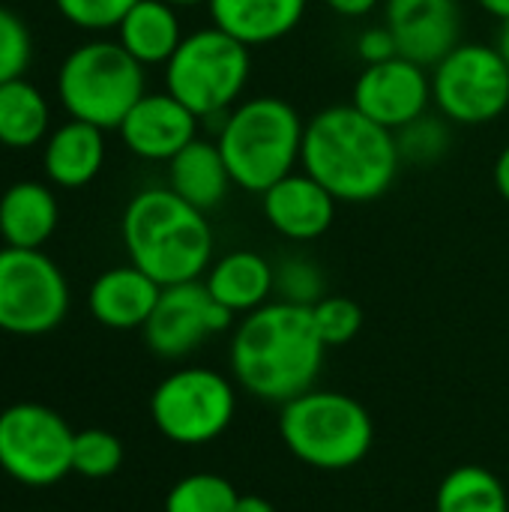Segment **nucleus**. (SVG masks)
I'll list each match as a JSON object with an SVG mask.
<instances>
[{
    "instance_id": "obj_1",
    "label": "nucleus",
    "mask_w": 509,
    "mask_h": 512,
    "mask_svg": "<svg viewBox=\"0 0 509 512\" xmlns=\"http://www.w3.org/2000/svg\"><path fill=\"white\" fill-rule=\"evenodd\" d=\"M324 354L312 306L270 300L234 327L228 363L249 396L282 408L315 387Z\"/></svg>"
},
{
    "instance_id": "obj_2",
    "label": "nucleus",
    "mask_w": 509,
    "mask_h": 512,
    "mask_svg": "<svg viewBox=\"0 0 509 512\" xmlns=\"http://www.w3.org/2000/svg\"><path fill=\"white\" fill-rule=\"evenodd\" d=\"M300 168L339 204H369L393 189L402 156L396 132L348 102L321 108L306 120Z\"/></svg>"
},
{
    "instance_id": "obj_3",
    "label": "nucleus",
    "mask_w": 509,
    "mask_h": 512,
    "mask_svg": "<svg viewBox=\"0 0 509 512\" xmlns=\"http://www.w3.org/2000/svg\"><path fill=\"white\" fill-rule=\"evenodd\" d=\"M120 237L129 264L162 288L198 282L213 264V228L207 213L183 201L171 186H150L129 198Z\"/></svg>"
},
{
    "instance_id": "obj_4",
    "label": "nucleus",
    "mask_w": 509,
    "mask_h": 512,
    "mask_svg": "<svg viewBox=\"0 0 509 512\" xmlns=\"http://www.w3.org/2000/svg\"><path fill=\"white\" fill-rule=\"evenodd\" d=\"M306 120L282 96H249L237 102L216 132L219 153L234 186L264 195L276 180L300 168Z\"/></svg>"
},
{
    "instance_id": "obj_5",
    "label": "nucleus",
    "mask_w": 509,
    "mask_h": 512,
    "mask_svg": "<svg viewBox=\"0 0 509 512\" xmlns=\"http://www.w3.org/2000/svg\"><path fill=\"white\" fill-rule=\"evenodd\" d=\"M279 435L297 462L318 471H348L369 456L375 426L354 396L312 387L282 405Z\"/></svg>"
},
{
    "instance_id": "obj_6",
    "label": "nucleus",
    "mask_w": 509,
    "mask_h": 512,
    "mask_svg": "<svg viewBox=\"0 0 509 512\" xmlns=\"http://www.w3.org/2000/svg\"><path fill=\"white\" fill-rule=\"evenodd\" d=\"M144 93V66L117 39L72 48L57 72V96L66 114L99 129H117Z\"/></svg>"
},
{
    "instance_id": "obj_7",
    "label": "nucleus",
    "mask_w": 509,
    "mask_h": 512,
    "mask_svg": "<svg viewBox=\"0 0 509 512\" xmlns=\"http://www.w3.org/2000/svg\"><path fill=\"white\" fill-rule=\"evenodd\" d=\"M249 78L252 48L213 24L186 33L174 57L165 63V90L201 120H222L237 102H243Z\"/></svg>"
},
{
    "instance_id": "obj_8",
    "label": "nucleus",
    "mask_w": 509,
    "mask_h": 512,
    "mask_svg": "<svg viewBox=\"0 0 509 512\" xmlns=\"http://www.w3.org/2000/svg\"><path fill=\"white\" fill-rule=\"evenodd\" d=\"M432 105L453 126H486L509 108V66L498 45L459 42L432 69Z\"/></svg>"
},
{
    "instance_id": "obj_9",
    "label": "nucleus",
    "mask_w": 509,
    "mask_h": 512,
    "mask_svg": "<svg viewBox=\"0 0 509 512\" xmlns=\"http://www.w3.org/2000/svg\"><path fill=\"white\" fill-rule=\"evenodd\" d=\"M237 396L225 375L207 366L171 372L150 396L153 426L180 447L216 441L234 420Z\"/></svg>"
},
{
    "instance_id": "obj_10",
    "label": "nucleus",
    "mask_w": 509,
    "mask_h": 512,
    "mask_svg": "<svg viewBox=\"0 0 509 512\" xmlns=\"http://www.w3.org/2000/svg\"><path fill=\"white\" fill-rule=\"evenodd\" d=\"M69 285L63 270L42 249H0V330L42 336L63 324Z\"/></svg>"
},
{
    "instance_id": "obj_11",
    "label": "nucleus",
    "mask_w": 509,
    "mask_h": 512,
    "mask_svg": "<svg viewBox=\"0 0 509 512\" xmlns=\"http://www.w3.org/2000/svg\"><path fill=\"white\" fill-rule=\"evenodd\" d=\"M69 423L36 402L9 405L0 414V468L21 486H54L72 474Z\"/></svg>"
},
{
    "instance_id": "obj_12",
    "label": "nucleus",
    "mask_w": 509,
    "mask_h": 512,
    "mask_svg": "<svg viewBox=\"0 0 509 512\" xmlns=\"http://www.w3.org/2000/svg\"><path fill=\"white\" fill-rule=\"evenodd\" d=\"M234 318L237 315L219 306L204 288V282L198 279V282H180L162 288L159 303L141 330L147 348L156 357L180 360L192 354L204 339L225 333L234 324Z\"/></svg>"
},
{
    "instance_id": "obj_13",
    "label": "nucleus",
    "mask_w": 509,
    "mask_h": 512,
    "mask_svg": "<svg viewBox=\"0 0 509 512\" xmlns=\"http://www.w3.org/2000/svg\"><path fill=\"white\" fill-rule=\"evenodd\" d=\"M351 105L390 132L423 117L432 105V72L408 57L363 66L354 81Z\"/></svg>"
},
{
    "instance_id": "obj_14",
    "label": "nucleus",
    "mask_w": 509,
    "mask_h": 512,
    "mask_svg": "<svg viewBox=\"0 0 509 512\" xmlns=\"http://www.w3.org/2000/svg\"><path fill=\"white\" fill-rule=\"evenodd\" d=\"M384 24L399 54L429 69L462 42L459 0H384Z\"/></svg>"
},
{
    "instance_id": "obj_15",
    "label": "nucleus",
    "mask_w": 509,
    "mask_h": 512,
    "mask_svg": "<svg viewBox=\"0 0 509 512\" xmlns=\"http://www.w3.org/2000/svg\"><path fill=\"white\" fill-rule=\"evenodd\" d=\"M201 117L189 111L180 99H174L168 90L162 93H144L123 123L117 126L123 144L129 153L147 162H171L186 144L198 138Z\"/></svg>"
},
{
    "instance_id": "obj_16",
    "label": "nucleus",
    "mask_w": 509,
    "mask_h": 512,
    "mask_svg": "<svg viewBox=\"0 0 509 512\" xmlns=\"http://www.w3.org/2000/svg\"><path fill=\"white\" fill-rule=\"evenodd\" d=\"M336 198L303 168L276 180L261 195V210L270 228L285 240H318L336 219Z\"/></svg>"
},
{
    "instance_id": "obj_17",
    "label": "nucleus",
    "mask_w": 509,
    "mask_h": 512,
    "mask_svg": "<svg viewBox=\"0 0 509 512\" xmlns=\"http://www.w3.org/2000/svg\"><path fill=\"white\" fill-rule=\"evenodd\" d=\"M162 285L135 264L111 267L96 276L87 294L90 315L108 330H138L159 303Z\"/></svg>"
},
{
    "instance_id": "obj_18",
    "label": "nucleus",
    "mask_w": 509,
    "mask_h": 512,
    "mask_svg": "<svg viewBox=\"0 0 509 512\" xmlns=\"http://www.w3.org/2000/svg\"><path fill=\"white\" fill-rule=\"evenodd\" d=\"M309 0H207L210 24L246 48L273 45L291 36L306 18Z\"/></svg>"
},
{
    "instance_id": "obj_19",
    "label": "nucleus",
    "mask_w": 509,
    "mask_h": 512,
    "mask_svg": "<svg viewBox=\"0 0 509 512\" xmlns=\"http://www.w3.org/2000/svg\"><path fill=\"white\" fill-rule=\"evenodd\" d=\"M204 288L231 315H249L276 294V267L252 249H234L210 264Z\"/></svg>"
},
{
    "instance_id": "obj_20",
    "label": "nucleus",
    "mask_w": 509,
    "mask_h": 512,
    "mask_svg": "<svg viewBox=\"0 0 509 512\" xmlns=\"http://www.w3.org/2000/svg\"><path fill=\"white\" fill-rule=\"evenodd\" d=\"M42 165L48 180L60 189L87 186L105 165V129L69 117L45 141Z\"/></svg>"
},
{
    "instance_id": "obj_21",
    "label": "nucleus",
    "mask_w": 509,
    "mask_h": 512,
    "mask_svg": "<svg viewBox=\"0 0 509 512\" xmlns=\"http://www.w3.org/2000/svg\"><path fill=\"white\" fill-rule=\"evenodd\" d=\"M168 186L183 198L189 201L192 207L210 213L216 210L234 180H231V171L219 153V144L216 138H195L192 144H186L171 162H168Z\"/></svg>"
},
{
    "instance_id": "obj_22",
    "label": "nucleus",
    "mask_w": 509,
    "mask_h": 512,
    "mask_svg": "<svg viewBox=\"0 0 509 512\" xmlns=\"http://www.w3.org/2000/svg\"><path fill=\"white\" fill-rule=\"evenodd\" d=\"M60 219L57 198L36 180L12 183L0 195V237L15 249H42Z\"/></svg>"
},
{
    "instance_id": "obj_23",
    "label": "nucleus",
    "mask_w": 509,
    "mask_h": 512,
    "mask_svg": "<svg viewBox=\"0 0 509 512\" xmlns=\"http://www.w3.org/2000/svg\"><path fill=\"white\" fill-rule=\"evenodd\" d=\"M180 9L165 0H138L117 27V42L147 69L165 66L183 42Z\"/></svg>"
},
{
    "instance_id": "obj_24",
    "label": "nucleus",
    "mask_w": 509,
    "mask_h": 512,
    "mask_svg": "<svg viewBox=\"0 0 509 512\" xmlns=\"http://www.w3.org/2000/svg\"><path fill=\"white\" fill-rule=\"evenodd\" d=\"M45 132H48L45 96L27 78L0 84V144L12 150H27L39 144Z\"/></svg>"
},
{
    "instance_id": "obj_25",
    "label": "nucleus",
    "mask_w": 509,
    "mask_h": 512,
    "mask_svg": "<svg viewBox=\"0 0 509 512\" xmlns=\"http://www.w3.org/2000/svg\"><path fill=\"white\" fill-rule=\"evenodd\" d=\"M435 512H509L507 489L489 468L459 465L441 480Z\"/></svg>"
},
{
    "instance_id": "obj_26",
    "label": "nucleus",
    "mask_w": 509,
    "mask_h": 512,
    "mask_svg": "<svg viewBox=\"0 0 509 512\" xmlns=\"http://www.w3.org/2000/svg\"><path fill=\"white\" fill-rule=\"evenodd\" d=\"M453 123L441 114L426 111L423 117L411 120L408 126H402L396 132V144H399V156L402 165H414V168H432L438 165L450 147H453Z\"/></svg>"
},
{
    "instance_id": "obj_27",
    "label": "nucleus",
    "mask_w": 509,
    "mask_h": 512,
    "mask_svg": "<svg viewBox=\"0 0 509 512\" xmlns=\"http://www.w3.org/2000/svg\"><path fill=\"white\" fill-rule=\"evenodd\" d=\"M240 492L219 474H189L165 495V512H234Z\"/></svg>"
},
{
    "instance_id": "obj_28",
    "label": "nucleus",
    "mask_w": 509,
    "mask_h": 512,
    "mask_svg": "<svg viewBox=\"0 0 509 512\" xmlns=\"http://www.w3.org/2000/svg\"><path fill=\"white\" fill-rule=\"evenodd\" d=\"M123 465V444L117 435L105 429H84L75 432L72 441V474L87 480L114 477Z\"/></svg>"
},
{
    "instance_id": "obj_29",
    "label": "nucleus",
    "mask_w": 509,
    "mask_h": 512,
    "mask_svg": "<svg viewBox=\"0 0 509 512\" xmlns=\"http://www.w3.org/2000/svg\"><path fill=\"white\" fill-rule=\"evenodd\" d=\"M312 321L327 348L348 345L363 327V309L351 297H321L312 306Z\"/></svg>"
},
{
    "instance_id": "obj_30",
    "label": "nucleus",
    "mask_w": 509,
    "mask_h": 512,
    "mask_svg": "<svg viewBox=\"0 0 509 512\" xmlns=\"http://www.w3.org/2000/svg\"><path fill=\"white\" fill-rule=\"evenodd\" d=\"M33 57V39L27 24L6 6H0V84L24 78Z\"/></svg>"
},
{
    "instance_id": "obj_31",
    "label": "nucleus",
    "mask_w": 509,
    "mask_h": 512,
    "mask_svg": "<svg viewBox=\"0 0 509 512\" xmlns=\"http://www.w3.org/2000/svg\"><path fill=\"white\" fill-rule=\"evenodd\" d=\"M276 294L285 303L315 306L324 297V276L309 258H285L276 267Z\"/></svg>"
},
{
    "instance_id": "obj_32",
    "label": "nucleus",
    "mask_w": 509,
    "mask_h": 512,
    "mask_svg": "<svg viewBox=\"0 0 509 512\" xmlns=\"http://www.w3.org/2000/svg\"><path fill=\"white\" fill-rule=\"evenodd\" d=\"M138 0H54L57 12L75 24L78 30L90 33H105L117 30L123 15L135 6Z\"/></svg>"
},
{
    "instance_id": "obj_33",
    "label": "nucleus",
    "mask_w": 509,
    "mask_h": 512,
    "mask_svg": "<svg viewBox=\"0 0 509 512\" xmlns=\"http://www.w3.org/2000/svg\"><path fill=\"white\" fill-rule=\"evenodd\" d=\"M354 48H357V57L363 60V66H372V63H384V60L399 57L396 36L390 33L387 24H372V27H366V30L357 36Z\"/></svg>"
},
{
    "instance_id": "obj_34",
    "label": "nucleus",
    "mask_w": 509,
    "mask_h": 512,
    "mask_svg": "<svg viewBox=\"0 0 509 512\" xmlns=\"http://www.w3.org/2000/svg\"><path fill=\"white\" fill-rule=\"evenodd\" d=\"M330 12L342 15V18H366L372 15L384 0H321Z\"/></svg>"
},
{
    "instance_id": "obj_35",
    "label": "nucleus",
    "mask_w": 509,
    "mask_h": 512,
    "mask_svg": "<svg viewBox=\"0 0 509 512\" xmlns=\"http://www.w3.org/2000/svg\"><path fill=\"white\" fill-rule=\"evenodd\" d=\"M492 180H495V189H498V195L509 201V144L498 153V159H495V168H492Z\"/></svg>"
},
{
    "instance_id": "obj_36",
    "label": "nucleus",
    "mask_w": 509,
    "mask_h": 512,
    "mask_svg": "<svg viewBox=\"0 0 509 512\" xmlns=\"http://www.w3.org/2000/svg\"><path fill=\"white\" fill-rule=\"evenodd\" d=\"M234 512H276V510H273V504H270L267 498H261V495H240Z\"/></svg>"
},
{
    "instance_id": "obj_37",
    "label": "nucleus",
    "mask_w": 509,
    "mask_h": 512,
    "mask_svg": "<svg viewBox=\"0 0 509 512\" xmlns=\"http://www.w3.org/2000/svg\"><path fill=\"white\" fill-rule=\"evenodd\" d=\"M483 12H489L492 18L498 21H507L509 18V0H474Z\"/></svg>"
},
{
    "instance_id": "obj_38",
    "label": "nucleus",
    "mask_w": 509,
    "mask_h": 512,
    "mask_svg": "<svg viewBox=\"0 0 509 512\" xmlns=\"http://www.w3.org/2000/svg\"><path fill=\"white\" fill-rule=\"evenodd\" d=\"M498 51L504 54V60H507V66H509V18L507 21H501V30H498Z\"/></svg>"
},
{
    "instance_id": "obj_39",
    "label": "nucleus",
    "mask_w": 509,
    "mask_h": 512,
    "mask_svg": "<svg viewBox=\"0 0 509 512\" xmlns=\"http://www.w3.org/2000/svg\"><path fill=\"white\" fill-rule=\"evenodd\" d=\"M174 9H192V6H207V0H165Z\"/></svg>"
}]
</instances>
